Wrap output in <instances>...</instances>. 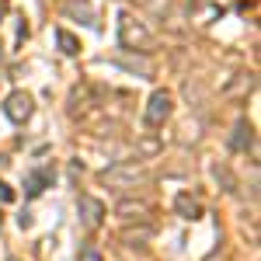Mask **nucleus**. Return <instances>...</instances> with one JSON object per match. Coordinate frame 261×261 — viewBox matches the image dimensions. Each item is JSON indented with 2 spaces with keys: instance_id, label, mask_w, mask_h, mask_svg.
<instances>
[{
  "instance_id": "nucleus-1",
  "label": "nucleus",
  "mask_w": 261,
  "mask_h": 261,
  "mask_svg": "<svg viewBox=\"0 0 261 261\" xmlns=\"http://www.w3.org/2000/svg\"><path fill=\"white\" fill-rule=\"evenodd\" d=\"M4 112H7V119H11V122H24L28 115H32V98H28L24 91H18V94H11V98H7Z\"/></svg>"
},
{
  "instance_id": "nucleus-2",
  "label": "nucleus",
  "mask_w": 261,
  "mask_h": 261,
  "mask_svg": "<svg viewBox=\"0 0 261 261\" xmlns=\"http://www.w3.org/2000/svg\"><path fill=\"white\" fill-rule=\"evenodd\" d=\"M167 115H171V94H167V91H157V94L150 98V108H146V122H150V125H161Z\"/></svg>"
},
{
  "instance_id": "nucleus-3",
  "label": "nucleus",
  "mask_w": 261,
  "mask_h": 261,
  "mask_svg": "<svg viewBox=\"0 0 261 261\" xmlns=\"http://www.w3.org/2000/svg\"><path fill=\"white\" fill-rule=\"evenodd\" d=\"M81 213H84V226H98L101 223V216H105V205H101L98 199H91V195H84L81 199Z\"/></svg>"
},
{
  "instance_id": "nucleus-4",
  "label": "nucleus",
  "mask_w": 261,
  "mask_h": 261,
  "mask_svg": "<svg viewBox=\"0 0 261 261\" xmlns=\"http://www.w3.org/2000/svg\"><path fill=\"white\" fill-rule=\"evenodd\" d=\"M49 181H53V171H39V174H32V178H28V195H39Z\"/></svg>"
},
{
  "instance_id": "nucleus-5",
  "label": "nucleus",
  "mask_w": 261,
  "mask_h": 261,
  "mask_svg": "<svg viewBox=\"0 0 261 261\" xmlns=\"http://www.w3.org/2000/svg\"><path fill=\"white\" fill-rule=\"evenodd\" d=\"M178 213L185 220H195V216H199V202H192L188 195H178Z\"/></svg>"
},
{
  "instance_id": "nucleus-6",
  "label": "nucleus",
  "mask_w": 261,
  "mask_h": 261,
  "mask_svg": "<svg viewBox=\"0 0 261 261\" xmlns=\"http://www.w3.org/2000/svg\"><path fill=\"white\" fill-rule=\"evenodd\" d=\"M60 45H63V53H77V39L66 35V32H60Z\"/></svg>"
},
{
  "instance_id": "nucleus-7",
  "label": "nucleus",
  "mask_w": 261,
  "mask_h": 261,
  "mask_svg": "<svg viewBox=\"0 0 261 261\" xmlns=\"http://www.w3.org/2000/svg\"><path fill=\"white\" fill-rule=\"evenodd\" d=\"M11 199H14V192H11V188L0 181V202H11Z\"/></svg>"
},
{
  "instance_id": "nucleus-8",
  "label": "nucleus",
  "mask_w": 261,
  "mask_h": 261,
  "mask_svg": "<svg viewBox=\"0 0 261 261\" xmlns=\"http://www.w3.org/2000/svg\"><path fill=\"white\" fill-rule=\"evenodd\" d=\"M81 261H101L98 251H81Z\"/></svg>"
},
{
  "instance_id": "nucleus-9",
  "label": "nucleus",
  "mask_w": 261,
  "mask_h": 261,
  "mask_svg": "<svg viewBox=\"0 0 261 261\" xmlns=\"http://www.w3.org/2000/svg\"><path fill=\"white\" fill-rule=\"evenodd\" d=\"M4 11H7V0H0V14H4Z\"/></svg>"
}]
</instances>
